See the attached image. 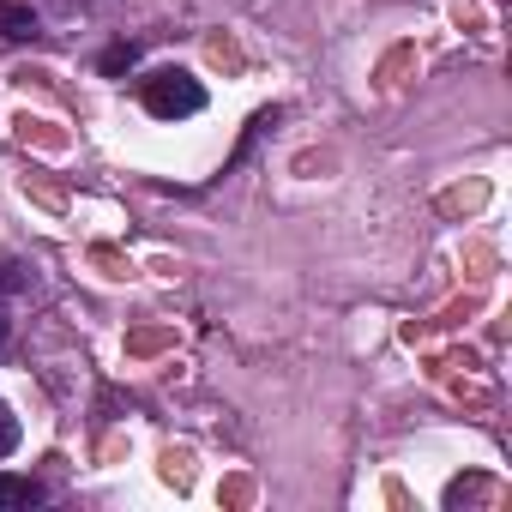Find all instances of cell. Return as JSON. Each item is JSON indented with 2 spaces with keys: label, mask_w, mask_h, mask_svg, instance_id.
<instances>
[{
  "label": "cell",
  "mask_w": 512,
  "mask_h": 512,
  "mask_svg": "<svg viewBox=\"0 0 512 512\" xmlns=\"http://www.w3.org/2000/svg\"><path fill=\"white\" fill-rule=\"evenodd\" d=\"M139 103H145V115H157V121H187V115L205 109V85H199L187 67H157V73L139 79Z\"/></svg>",
  "instance_id": "1"
},
{
  "label": "cell",
  "mask_w": 512,
  "mask_h": 512,
  "mask_svg": "<svg viewBox=\"0 0 512 512\" xmlns=\"http://www.w3.org/2000/svg\"><path fill=\"white\" fill-rule=\"evenodd\" d=\"M43 500H49V488L37 476H7L0 470V512H25V506H43Z\"/></svg>",
  "instance_id": "2"
},
{
  "label": "cell",
  "mask_w": 512,
  "mask_h": 512,
  "mask_svg": "<svg viewBox=\"0 0 512 512\" xmlns=\"http://www.w3.org/2000/svg\"><path fill=\"white\" fill-rule=\"evenodd\" d=\"M0 37H7V43H37L43 19L31 7H19V0H0Z\"/></svg>",
  "instance_id": "3"
},
{
  "label": "cell",
  "mask_w": 512,
  "mask_h": 512,
  "mask_svg": "<svg viewBox=\"0 0 512 512\" xmlns=\"http://www.w3.org/2000/svg\"><path fill=\"white\" fill-rule=\"evenodd\" d=\"M97 67H103V79H121V73H133V67H139V43H109Z\"/></svg>",
  "instance_id": "4"
},
{
  "label": "cell",
  "mask_w": 512,
  "mask_h": 512,
  "mask_svg": "<svg viewBox=\"0 0 512 512\" xmlns=\"http://www.w3.org/2000/svg\"><path fill=\"white\" fill-rule=\"evenodd\" d=\"M7 452H19V416H13V404H0V458Z\"/></svg>",
  "instance_id": "5"
},
{
  "label": "cell",
  "mask_w": 512,
  "mask_h": 512,
  "mask_svg": "<svg viewBox=\"0 0 512 512\" xmlns=\"http://www.w3.org/2000/svg\"><path fill=\"white\" fill-rule=\"evenodd\" d=\"M31 278H25V266L19 260H7V266H0V296H13V290H25Z\"/></svg>",
  "instance_id": "6"
},
{
  "label": "cell",
  "mask_w": 512,
  "mask_h": 512,
  "mask_svg": "<svg viewBox=\"0 0 512 512\" xmlns=\"http://www.w3.org/2000/svg\"><path fill=\"white\" fill-rule=\"evenodd\" d=\"M7 332H13V320H7V308H0V344H7Z\"/></svg>",
  "instance_id": "7"
}]
</instances>
